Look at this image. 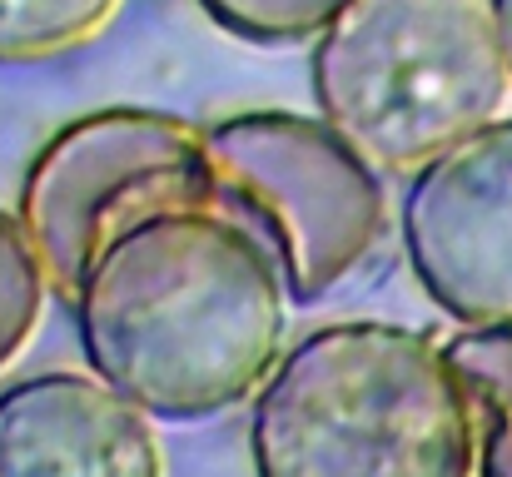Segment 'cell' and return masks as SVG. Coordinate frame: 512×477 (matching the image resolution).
Returning a JSON list of instances; mask_svg holds the SVG:
<instances>
[{"label":"cell","instance_id":"cell-1","mask_svg":"<svg viewBox=\"0 0 512 477\" xmlns=\"http://www.w3.org/2000/svg\"><path fill=\"white\" fill-rule=\"evenodd\" d=\"M289 279L229 209L189 204L120 229L80 279L75 333L95 378L150 418H214L284 358Z\"/></svg>","mask_w":512,"mask_h":477},{"label":"cell","instance_id":"cell-2","mask_svg":"<svg viewBox=\"0 0 512 477\" xmlns=\"http://www.w3.org/2000/svg\"><path fill=\"white\" fill-rule=\"evenodd\" d=\"M249 458L254 477H478V433L443 343L348 318L254 393Z\"/></svg>","mask_w":512,"mask_h":477},{"label":"cell","instance_id":"cell-3","mask_svg":"<svg viewBox=\"0 0 512 477\" xmlns=\"http://www.w3.org/2000/svg\"><path fill=\"white\" fill-rule=\"evenodd\" d=\"M314 105L378 174H413L512 100L493 0H348L314 35Z\"/></svg>","mask_w":512,"mask_h":477},{"label":"cell","instance_id":"cell-4","mask_svg":"<svg viewBox=\"0 0 512 477\" xmlns=\"http://www.w3.org/2000/svg\"><path fill=\"white\" fill-rule=\"evenodd\" d=\"M204 140L224 209L279 254L299 304L339 289L383 239V179L324 115L244 110Z\"/></svg>","mask_w":512,"mask_h":477},{"label":"cell","instance_id":"cell-5","mask_svg":"<svg viewBox=\"0 0 512 477\" xmlns=\"http://www.w3.org/2000/svg\"><path fill=\"white\" fill-rule=\"evenodd\" d=\"M189 204L224 209L204 130L165 110L115 105L60 125L35 150L15 214L50 289L75 299L85 269L120 229Z\"/></svg>","mask_w":512,"mask_h":477},{"label":"cell","instance_id":"cell-6","mask_svg":"<svg viewBox=\"0 0 512 477\" xmlns=\"http://www.w3.org/2000/svg\"><path fill=\"white\" fill-rule=\"evenodd\" d=\"M398 229L413 279L443 314L463 328L512 323V120L413 169Z\"/></svg>","mask_w":512,"mask_h":477},{"label":"cell","instance_id":"cell-7","mask_svg":"<svg viewBox=\"0 0 512 477\" xmlns=\"http://www.w3.org/2000/svg\"><path fill=\"white\" fill-rule=\"evenodd\" d=\"M0 477H165V448L105 378L40 373L0 393Z\"/></svg>","mask_w":512,"mask_h":477},{"label":"cell","instance_id":"cell-8","mask_svg":"<svg viewBox=\"0 0 512 477\" xmlns=\"http://www.w3.org/2000/svg\"><path fill=\"white\" fill-rule=\"evenodd\" d=\"M478 433V477H512V323L463 328L443 343Z\"/></svg>","mask_w":512,"mask_h":477},{"label":"cell","instance_id":"cell-9","mask_svg":"<svg viewBox=\"0 0 512 477\" xmlns=\"http://www.w3.org/2000/svg\"><path fill=\"white\" fill-rule=\"evenodd\" d=\"M125 0H0V65H35L100 40Z\"/></svg>","mask_w":512,"mask_h":477},{"label":"cell","instance_id":"cell-10","mask_svg":"<svg viewBox=\"0 0 512 477\" xmlns=\"http://www.w3.org/2000/svg\"><path fill=\"white\" fill-rule=\"evenodd\" d=\"M45 294H50V279L20 214L0 209V373L30 348L45 318Z\"/></svg>","mask_w":512,"mask_h":477},{"label":"cell","instance_id":"cell-11","mask_svg":"<svg viewBox=\"0 0 512 477\" xmlns=\"http://www.w3.org/2000/svg\"><path fill=\"white\" fill-rule=\"evenodd\" d=\"M214 25L254 45H294L314 40L348 0H199Z\"/></svg>","mask_w":512,"mask_h":477},{"label":"cell","instance_id":"cell-12","mask_svg":"<svg viewBox=\"0 0 512 477\" xmlns=\"http://www.w3.org/2000/svg\"><path fill=\"white\" fill-rule=\"evenodd\" d=\"M498 10V30H503V45H508V60H512V0H493Z\"/></svg>","mask_w":512,"mask_h":477}]
</instances>
